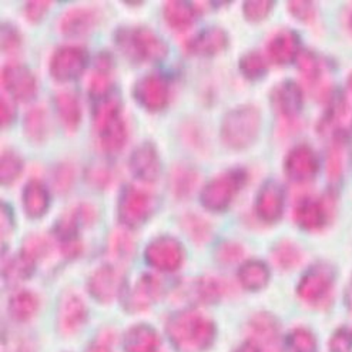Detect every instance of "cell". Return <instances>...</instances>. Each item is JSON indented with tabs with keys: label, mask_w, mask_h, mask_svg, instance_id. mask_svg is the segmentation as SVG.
Masks as SVG:
<instances>
[{
	"label": "cell",
	"mask_w": 352,
	"mask_h": 352,
	"mask_svg": "<svg viewBox=\"0 0 352 352\" xmlns=\"http://www.w3.org/2000/svg\"><path fill=\"white\" fill-rule=\"evenodd\" d=\"M191 291L194 298H197V301L208 304L216 302L221 298L224 285L216 278H200L191 284Z\"/></svg>",
	"instance_id": "cell-39"
},
{
	"label": "cell",
	"mask_w": 352,
	"mask_h": 352,
	"mask_svg": "<svg viewBox=\"0 0 352 352\" xmlns=\"http://www.w3.org/2000/svg\"><path fill=\"white\" fill-rule=\"evenodd\" d=\"M16 117V109L13 103L8 99L6 96L2 94V100H0V122H2V127H8L13 123Z\"/></svg>",
	"instance_id": "cell-53"
},
{
	"label": "cell",
	"mask_w": 352,
	"mask_h": 352,
	"mask_svg": "<svg viewBox=\"0 0 352 352\" xmlns=\"http://www.w3.org/2000/svg\"><path fill=\"white\" fill-rule=\"evenodd\" d=\"M162 291L163 288L160 281L155 277L146 274V276H143L133 287L127 304L133 311L146 309L162 296Z\"/></svg>",
	"instance_id": "cell-24"
},
{
	"label": "cell",
	"mask_w": 352,
	"mask_h": 352,
	"mask_svg": "<svg viewBox=\"0 0 352 352\" xmlns=\"http://www.w3.org/2000/svg\"><path fill=\"white\" fill-rule=\"evenodd\" d=\"M285 352H317V340L307 328H296L287 337Z\"/></svg>",
	"instance_id": "cell-40"
},
{
	"label": "cell",
	"mask_w": 352,
	"mask_h": 352,
	"mask_svg": "<svg viewBox=\"0 0 352 352\" xmlns=\"http://www.w3.org/2000/svg\"><path fill=\"white\" fill-rule=\"evenodd\" d=\"M137 103L148 111H160L170 102V83L167 77L159 73H150L137 80L134 86Z\"/></svg>",
	"instance_id": "cell-11"
},
{
	"label": "cell",
	"mask_w": 352,
	"mask_h": 352,
	"mask_svg": "<svg viewBox=\"0 0 352 352\" xmlns=\"http://www.w3.org/2000/svg\"><path fill=\"white\" fill-rule=\"evenodd\" d=\"M97 220L96 207L87 203L77 204L67 210L54 226V236L62 245V251L67 257L79 256L82 243L79 239L80 227H89Z\"/></svg>",
	"instance_id": "cell-6"
},
{
	"label": "cell",
	"mask_w": 352,
	"mask_h": 352,
	"mask_svg": "<svg viewBox=\"0 0 352 352\" xmlns=\"http://www.w3.org/2000/svg\"><path fill=\"white\" fill-rule=\"evenodd\" d=\"M234 352H260V349L257 348V345L251 342V341H247L244 342L241 346H239Z\"/></svg>",
	"instance_id": "cell-55"
},
{
	"label": "cell",
	"mask_w": 352,
	"mask_h": 352,
	"mask_svg": "<svg viewBox=\"0 0 352 352\" xmlns=\"http://www.w3.org/2000/svg\"><path fill=\"white\" fill-rule=\"evenodd\" d=\"M287 177L294 183H308L317 177L320 171V157L317 151L308 144L292 147L284 160Z\"/></svg>",
	"instance_id": "cell-10"
},
{
	"label": "cell",
	"mask_w": 352,
	"mask_h": 352,
	"mask_svg": "<svg viewBox=\"0 0 352 352\" xmlns=\"http://www.w3.org/2000/svg\"><path fill=\"white\" fill-rule=\"evenodd\" d=\"M240 70L248 80H260L267 74V60L265 57L257 52L251 50L241 56L240 58Z\"/></svg>",
	"instance_id": "cell-38"
},
{
	"label": "cell",
	"mask_w": 352,
	"mask_h": 352,
	"mask_svg": "<svg viewBox=\"0 0 352 352\" xmlns=\"http://www.w3.org/2000/svg\"><path fill=\"white\" fill-rule=\"evenodd\" d=\"M110 250L117 260L127 261L133 257L134 243L129 234L119 231L113 234L111 241H110Z\"/></svg>",
	"instance_id": "cell-43"
},
{
	"label": "cell",
	"mask_w": 352,
	"mask_h": 352,
	"mask_svg": "<svg viewBox=\"0 0 352 352\" xmlns=\"http://www.w3.org/2000/svg\"><path fill=\"white\" fill-rule=\"evenodd\" d=\"M342 143L344 140H332V146L328 153V177L332 182H340L342 175Z\"/></svg>",
	"instance_id": "cell-44"
},
{
	"label": "cell",
	"mask_w": 352,
	"mask_h": 352,
	"mask_svg": "<svg viewBox=\"0 0 352 352\" xmlns=\"http://www.w3.org/2000/svg\"><path fill=\"white\" fill-rule=\"evenodd\" d=\"M267 52L271 60L277 65H288L298 58L301 50V41L297 32L283 29L271 37Z\"/></svg>",
	"instance_id": "cell-21"
},
{
	"label": "cell",
	"mask_w": 352,
	"mask_h": 352,
	"mask_svg": "<svg viewBox=\"0 0 352 352\" xmlns=\"http://www.w3.org/2000/svg\"><path fill=\"white\" fill-rule=\"evenodd\" d=\"M22 45L21 33L9 23L2 25V50L5 53H13Z\"/></svg>",
	"instance_id": "cell-49"
},
{
	"label": "cell",
	"mask_w": 352,
	"mask_h": 352,
	"mask_svg": "<svg viewBox=\"0 0 352 352\" xmlns=\"http://www.w3.org/2000/svg\"><path fill=\"white\" fill-rule=\"evenodd\" d=\"M86 179L94 188H106L111 183V171L104 166H91L86 171Z\"/></svg>",
	"instance_id": "cell-48"
},
{
	"label": "cell",
	"mask_w": 352,
	"mask_h": 352,
	"mask_svg": "<svg viewBox=\"0 0 352 352\" xmlns=\"http://www.w3.org/2000/svg\"><path fill=\"white\" fill-rule=\"evenodd\" d=\"M122 288V276L114 267L103 265L97 268L89 280V291L99 302L113 301Z\"/></svg>",
	"instance_id": "cell-20"
},
{
	"label": "cell",
	"mask_w": 352,
	"mask_h": 352,
	"mask_svg": "<svg viewBox=\"0 0 352 352\" xmlns=\"http://www.w3.org/2000/svg\"><path fill=\"white\" fill-rule=\"evenodd\" d=\"M116 45L137 63H157L168 54L167 43L146 26L120 29L116 33Z\"/></svg>",
	"instance_id": "cell-3"
},
{
	"label": "cell",
	"mask_w": 352,
	"mask_h": 352,
	"mask_svg": "<svg viewBox=\"0 0 352 352\" xmlns=\"http://www.w3.org/2000/svg\"><path fill=\"white\" fill-rule=\"evenodd\" d=\"M100 16V12L94 8H74L62 16L58 29L67 37H82L99 25Z\"/></svg>",
	"instance_id": "cell-19"
},
{
	"label": "cell",
	"mask_w": 352,
	"mask_h": 352,
	"mask_svg": "<svg viewBox=\"0 0 352 352\" xmlns=\"http://www.w3.org/2000/svg\"><path fill=\"white\" fill-rule=\"evenodd\" d=\"M287 9L292 17H296L297 21L302 23L314 22L316 5L312 2H307V0H292V2H288Z\"/></svg>",
	"instance_id": "cell-46"
},
{
	"label": "cell",
	"mask_w": 352,
	"mask_h": 352,
	"mask_svg": "<svg viewBox=\"0 0 352 352\" xmlns=\"http://www.w3.org/2000/svg\"><path fill=\"white\" fill-rule=\"evenodd\" d=\"M248 173L244 168H231L211 179L201 190V204L212 212L226 211L247 184Z\"/></svg>",
	"instance_id": "cell-5"
},
{
	"label": "cell",
	"mask_w": 352,
	"mask_h": 352,
	"mask_svg": "<svg viewBox=\"0 0 352 352\" xmlns=\"http://www.w3.org/2000/svg\"><path fill=\"white\" fill-rule=\"evenodd\" d=\"M345 25L348 28V30L352 33V9L348 10V14H346V21H345Z\"/></svg>",
	"instance_id": "cell-57"
},
{
	"label": "cell",
	"mask_w": 352,
	"mask_h": 352,
	"mask_svg": "<svg viewBox=\"0 0 352 352\" xmlns=\"http://www.w3.org/2000/svg\"><path fill=\"white\" fill-rule=\"evenodd\" d=\"M167 334L180 352H203L216 338V327L197 311H180L170 317Z\"/></svg>",
	"instance_id": "cell-1"
},
{
	"label": "cell",
	"mask_w": 352,
	"mask_h": 352,
	"mask_svg": "<svg viewBox=\"0 0 352 352\" xmlns=\"http://www.w3.org/2000/svg\"><path fill=\"white\" fill-rule=\"evenodd\" d=\"M50 195L46 186L37 179L30 180L23 188V208L30 219H41L47 212Z\"/></svg>",
	"instance_id": "cell-28"
},
{
	"label": "cell",
	"mask_w": 352,
	"mask_h": 352,
	"mask_svg": "<svg viewBox=\"0 0 352 352\" xmlns=\"http://www.w3.org/2000/svg\"><path fill=\"white\" fill-rule=\"evenodd\" d=\"M2 83L5 90L16 100L30 102L36 97L37 82L34 74L21 63L6 65L2 70Z\"/></svg>",
	"instance_id": "cell-15"
},
{
	"label": "cell",
	"mask_w": 352,
	"mask_h": 352,
	"mask_svg": "<svg viewBox=\"0 0 352 352\" xmlns=\"http://www.w3.org/2000/svg\"><path fill=\"white\" fill-rule=\"evenodd\" d=\"M228 46V36L221 28H208L194 36L187 43V50L195 56H214Z\"/></svg>",
	"instance_id": "cell-23"
},
{
	"label": "cell",
	"mask_w": 352,
	"mask_h": 352,
	"mask_svg": "<svg viewBox=\"0 0 352 352\" xmlns=\"http://www.w3.org/2000/svg\"><path fill=\"white\" fill-rule=\"evenodd\" d=\"M336 270L328 263L311 265L304 274L297 287L298 297L308 304H320L328 298L336 284Z\"/></svg>",
	"instance_id": "cell-8"
},
{
	"label": "cell",
	"mask_w": 352,
	"mask_h": 352,
	"mask_svg": "<svg viewBox=\"0 0 352 352\" xmlns=\"http://www.w3.org/2000/svg\"><path fill=\"white\" fill-rule=\"evenodd\" d=\"M90 352H110V349H109V342L104 341V340L99 341V342H97V344L90 349Z\"/></svg>",
	"instance_id": "cell-56"
},
{
	"label": "cell",
	"mask_w": 352,
	"mask_h": 352,
	"mask_svg": "<svg viewBox=\"0 0 352 352\" xmlns=\"http://www.w3.org/2000/svg\"><path fill=\"white\" fill-rule=\"evenodd\" d=\"M160 346V337L154 328L139 324L131 327L124 337L126 352H157Z\"/></svg>",
	"instance_id": "cell-25"
},
{
	"label": "cell",
	"mask_w": 352,
	"mask_h": 352,
	"mask_svg": "<svg viewBox=\"0 0 352 352\" xmlns=\"http://www.w3.org/2000/svg\"><path fill=\"white\" fill-rule=\"evenodd\" d=\"M97 67L91 76L89 93L93 102L103 99L114 91L111 82V70H113V58L109 53H102L97 57Z\"/></svg>",
	"instance_id": "cell-27"
},
{
	"label": "cell",
	"mask_w": 352,
	"mask_h": 352,
	"mask_svg": "<svg viewBox=\"0 0 352 352\" xmlns=\"http://www.w3.org/2000/svg\"><path fill=\"white\" fill-rule=\"evenodd\" d=\"M331 217V207L324 199H301L294 210V220L300 228L308 232L322 230Z\"/></svg>",
	"instance_id": "cell-18"
},
{
	"label": "cell",
	"mask_w": 352,
	"mask_h": 352,
	"mask_svg": "<svg viewBox=\"0 0 352 352\" xmlns=\"http://www.w3.org/2000/svg\"><path fill=\"white\" fill-rule=\"evenodd\" d=\"M14 226L13 214L8 204H2V236H8L12 232V228Z\"/></svg>",
	"instance_id": "cell-54"
},
{
	"label": "cell",
	"mask_w": 352,
	"mask_h": 352,
	"mask_svg": "<svg viewBox=\"0 0 352 352\" xmlns=\"http://www.w3.org/2000/svg\"><path fill=\"white\" fill-rule=\"evenodd\" d=\"M270 100L272 109L284 120H294L302 110V89L294 80H283L271 90Z\"/></svg>",
	"instance_id": "cell-14"
},
{
	"label": "cell",
	"mask_w": 352,
	"mask_h": 352,
	"mask_svg": "<svg viewBox=\"0 0 352 352\" xmlns=\"http://www.w3.org/2000/svg\"><path fill=\"white\" fill-rule=\"evenodd\" d=\"M182 227L195 244H204L211 239V224L197 214H186L182 219Z\"/></svg>",
	"instance_id": "cell-37"
},
{
	"label": "cell",
	"mask_w": 352,
	"mask_h": 352,
	"mask_svg": "<svg viewBox=\"0 0 352 352\" xmlns=\"http://www.w3.org/2000/svg\"><path fill=\"white\" fill-rule=\"evenodd\" d=\"M163 13L166 23L173 30L184 32L194 23L195 16H197V8L190 2L175 0V2H167L164 5Z\"/></svg>",
	"instance_id": "cell-30"
},
{
	"label": "cell",
	"mask_w": 352,
	"mask_h": 352,
	"mask_svg": "<svg viewBox=\"0 0 352 352\" xmlns=\"http://www.w3.org/2000/svg\"><path fill=\"white\" fill-rule=\"evenodd\" d=\"M52 6V2L47 0H38V2H28L25 6V17L32 23H38L46 16Z\"/></svg>",
	"instance_id": "cell-52"
},
{
	"label": "cell",
	"mask_w": 352,
	"mask_h": 352,
	"mask_svg": "<svg viewBox=\"0 0 352 352\" xmlns=\"http://www.w3.org/2000/svg\"><path fill=\"white\" fill-rule=\"evenodd\" d=\"M297 65L308 85H317L321 80L324 67L321 58L314 52L302 50L297 58Z\"/></svg>",
	"instance_id": "cell-35"
},
{
	"label": "cell",
	"mask_w": 352,
	"mask_h": 352,
	"mask_svg": "<svg viewBox=\"0 0 352 352\" xmlns=\"http://www.w3.org/2000/svg\"><path fill=\"white\" fill-rule=\"evenodd\" d=\"M285 192L277 182H267L261 186L256 199V214L257 217L267 223H277L284 212Z\"/></svg>",
	"instance_id": "cell-17"
},
{
	"label": "cell",
	"mask_w": 352,
	"mask_h": 352,
	"mask_svg": "<svg viewBox=\"0 0 352 352\" xmlns=\"http://www.w3.org/2000/svg\"><path fill=\"white\" fill-rule=\"evenodd\" d=\"M276 2L272 0H250L243 5V14L251 23H258L265 21L274 9Z\"/></svg>",
	"instance_id": "cell-41"
},
{
	"label": "cell",
	"mask_w": 352,
	"mask_h": 352,
	"mask_svg": "<svg viewBox=\"0 0 352 352\" xmlns=\"http://www.w3.org/2000/svg\"><path fill=\"white\" fill-rule=\"evenodd\" d=\"M271 277L270 268L260 260H250L239 270V280L248 291H260L267 287Z\"/></svg>",
	"instance_id": "cell-32"
},
{
	"label": "cell",
	"mask_w": 352,
	"mask_h": 352,
	"mask_svg": "<svg viewBox=\"0 0 352 352\" xmlns=\"http://www.w3.org/2000/svg\"><path fill=\"white\" fill-rule=\"evenodd\" d=\"M243 254H244L243 247L236 243H223L221 245H219V248L216 251L217 260L223 264L236 263L237 260H240L243 257Z\"/></svg>",
	"instance_id": "cell-50"
},
{
	"label": "cell",
	"mask_w": 352,
	"mask_h": 352,
	"mask_svg": "<svg viewBox=\"0 0 352 352\" xmlns=\"http://www.w3.org/2000/svg\"><path fill=\"white\" fill-rule=\"evenodd\" d=\"M146 261L155 270L173 272L184 261L186 251L179 240L164 236L153 240L144 252Z\"/></svg>",
	"instance_id": "cell-12"
},
{
	"label": "cell",
	"mask_w": 352,
	"mask_h": 352,
	"mask_svg": "<svg viewBox=\"0 0 352 352\" xmlns=\"http://www.w3.org/2000/svg\"><path fill=\"white\" fill-rule=\"evenodd\" d=\"M74 183V167L69 163L58 164L53 171V184L58 192H67Z\"/></svg>",
	"instance_id": "cell-45"
},
{
	"label": "cell",
	"mask_w": 352,
	"mask_h": 352,
	"mask_svg": "<svg viewBox=\"0 0 352 352\" xmlns=\"http://www.w3.org/2000/svg\"><path fill=\"white\" fill-rule=\"evenodd\" d=\"M23 171V160L13 150H5L0 159V182L2 186H10L19 180Z\"/></svg>",
	"instance_id": "cell-34"
},
{
	"label": "cell",
	"mask_w": 352,
	"mask_h": 352,
	"mask_svg": "<svg viewBox=\"0 0 352 352\" xmlns=\"http://www.w3.org/2000/svg\"><path fill=\"white\" fill-rule=\"evenodd\" d=\"M49 251V243L42 236H30L25 240L22 252L28 257L37 261L38 258L45 257Z\"/></svg>",
	"instance_id": "cell-47"
},
{
	"label": "cell",
	"mask_w": 352,
	"mask_h": 352,
	"mask_svg": "<svg viewBox=\"0 0 352 352\" xmlns=\"http://www.w3.org/2000/svg\"><path fill=\"white\" fill-rule=\"evenodd\" d=\"M54 107L58 119L69 133H74L82 122V107L77 96L72 91H60L54 96Z\"/></svg>",
	"instance_id": "cell-26"
},
{
	"label": "cell",
	"mask_w": 352,
	"mask_h": 352,
	"mask_svg": "<svg viewBox=\"0 0 352 352\" xmlns=\"http://www.w3.org/2000/svg\"><path fill=\"white\" fill-rule=\"evenodd\" d=\"M251 342L257 345L260 352H281L280 325L277 318L268 312H258L248 324Z\"/></svg>",
	"instance_id": "cell-16"
},
{
	"label": "cell",
	"mask_w": 352,
	"mask_h": 352,
	"mask_svg": "<svg viewBox=\"0 0 352 352\" xmlns=\"http://www.w3.org/2000/svg\"><path fill=\"white\" fill-rule=\"evenodd\" d=\"M261 130V111L252 104L228 111L221 122L220 135L231 150H245L256 143Z\"/></svg>",
	"instance_id": "cell-4"
},
{
	"label": "cell",
	"mask_w": 352,
	"mask_h": 352,
	"mask_svg": "<svg viewBox=\"0 0 352 352\" xmlns=\"http://www.w3.org/2000/svg\"><path fill=\"white\" fill-rule=\"evenodd\" d=\"M346 85H348V89L352 91V72H351V74L348 76V79H346Z\"/></svg>",
	"instance_id": "cell-58"
},
{
	"label": "cell",
	"mask_w": 352,
	"mask_h": 352,
	"mask_svg": "<svg viewBox=\"0 0 352 352\" xmlns=\"http://www.w3.org/2000/svg\"><path fill=\"white\" fill-rule=\"evenodd\" d=\"M352 349V331L340 328L329 341L331 352H349Z\"/></svg>",
	"instance_id": "cell-51"
},
{
	"label": "cell",
	"mask_w": 352,
	"mask_h": 352,
	"mask_svg": "<svg viewBox=\"0 0 352 352\" xmlns=\"http://www.w3.org/2000/svg\"><path fill=\"white\" fill-rule=\"evenodd\" d=\"M25 135L32 143L41 144L47 140L50 133V120L43 107H33L28 111L23 120Z\"/></svg>",
	"instance_id": "cell-31"
},
{
	"label": "cell",
	"mask_w": 352,
	"mask_h": 352,
	"mask_svg": "<svg viewBox=\"0 0 352 352\" xmlns=\"http://www.w3.org/2000/svg\"><path fill=\"white\" fill-rule=\"evenodd\" d=\"M87 320V308L83 300L74 294L67 292L63 296L60 307H58V322L66 334H73L80 329Z\"/></svg>",
	"instance_id": "cell-22"
},
{
	"label": "cell",
	"mask_w": 352,
	"mask_h": 352,
	"mask_svg": "<svg viewBox=\"0 0 352 352\" xmlns=\"http://www.w3.org/2000/svg\"><path fill=\"white\" fill-rule=\"evenodd\" d=\"M155 208L157 201L153 194L134 186H126L117 203V216L123 226L137 228L148 221Z\"/></svg>",
	"instance_id": "cell-7"
},
{
	"label": "cell",
	"mask_w": 352,
	"mask_h": 352,
	"mask_svg": "<svg viewBox=\"0 0 352 352\" xmlns=\"http://www.w3.org/2000/svg\"><path fill=\"white\" fill-rule=\"evenodd\" d=\"M89 63V53L80 46H62L50 57L49 70L54 80L72 82L80 77Z\"/></svg>",
	"instance_id": "cell-9"
},
{
	"label": "cell",
	"mask_w": 352,
	"mask_h": 352,
	"mask_svg": "<svg viewBox=\"0 0 352 352\" xmlns=\"http://www.w3.org/2000/svg\"><path fill=\"white\" fill-rule=\"evenodd\" d=\"M131 174L142 183H155L162 175V160L157 148L150 142L137 146L129 160Z\"/></svg>",
	"instance_id": "cell-13"
},
{
	"label": "cell",
	"mask_w": 352,
	"mask_h": 352,
	"mask_svg": "<svg viewBox=\"0 0 352 352\" xmlns=\"http://www.w3.org/2000/svg\"><path fill=\"white\" fill-rule=\"evenodd\" d=\"M93 120L102 151L107 155L119 154L127 140V127L122 117V100L114 90L94 102Z\"/></svg>",
	"instance_id": "cell-2"
},
{
	"label": "cell",
	"mask_w": 352,
	"mask_h": 352,
	"mask_svg": "<svg viewBox=\"0 0 352 352\" xmlns=\"http://www.w3.org/2000/svg\"><path fill=\"white\" fill-rule=\"evenodd\" d=\"M34 260H32L30 257H28L26 254L21 252L19 254V257L14 258L6 268L5 271V276L8 280H12V281H21V280H25L28 278L33 268H34Z\"/></svg>",
	"instance_id": "cell-42"
},
{
	"label": "cell",
	"mask_w": 352,
	"mask_h": 352,
	"mask_svg": "<svg viewBox=\"0 0 352 352\" xmlns=\"http://www.w3.org/2000/svg\"><path fill=\"white\" fill-rule=\"evenodd\" d=\"M38 308V298L30 291H21L9 302L10 316L17 321L30 320Z\"/></svg>",
	"instance_id": "cell-33"
},
{
	"label": "cell",
	"mask_w": 352,
	"mask_h": 352,
	"mask_svg": "<svg viewBox=\"0 0 352 352\" xmlns=\"http://www.w3.org/2000/svg\"><path fill=\"white\" fill-rule=\"evenodd\" d=\"M199 183V173L188 164H177L171 168L168 186L177 199H187Z\"/></svg>",
	"instance_id": "cell-29"
},
{
	"label": "cell",
	"mask_w": 352,
	"mask_h": 352,
	"mask_svg": "<svg viewBox=\"0 0 352 352\" xmlns=\"http://www.w3.org/2000/svg\"><path fill=\"white\" fill-rule=\"evenodd\" d=\"M272 260L283 270L296 268L301 260V250L291 241H280L272 250Z\"/></svg>",
	"instance_id": "cell-36"
}]
</instances>
